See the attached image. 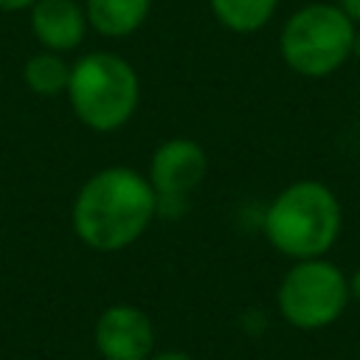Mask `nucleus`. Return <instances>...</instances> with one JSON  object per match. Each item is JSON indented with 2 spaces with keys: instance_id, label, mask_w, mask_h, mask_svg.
<instances>
[{
  "instance_id": "9b49d317",
  "label": "nucleus",
  "mask_w": 360,
  "mask_h": 360,
  "mask_svg": "<svg viewBox=\"0 0 360 360\" xmlns=\"http://www.w3.org/2000/svg\"><path fill=\"white\" fill-rule=\"evenodd\" d=\"M208 3L217 22L233 34H253L264 28L278 6V0H208Z\"/></svg>"
},
{
  "instance_id": "20e7f679",
  "label": "nucleus",
  "mask_w": 360,
  "mask_h": 360,
  "mask_svg": "<svg viewBox=\"0 0 360 360\" xmlns=\"http://www.w3.org/2000/svg\"><path fill=\"white\" fill-rule=\"evenodd\" d=\"M354 22L329 3L298 8L281 28L278 48L290 70L321 79L335 73L354 53Z\"/></svg>"
},
{
  "instance_id": "7ed1b4c3",
  "label": "nucleus",
  "mask_w": 360,
  "mask_h": 360,
  "mask_svg": "<svg viewBox=\"0 0 360 360\" xmlns=\"http://www.w3.org/2000/svg\"><path fill=\"white\" fill-rule=\"evenodd\" d=\"M68 101L93 132H115L138 110L141 82L135 68L112 51H90L70 65Z\"/></svg>"
},
{
  "instance_id": "f03ea898",
  "label": "nucleus",
  "mask_w": 360,
  "mask_h": 360,
  "mask_svg": "<svg viewBox=\"0 0 360 360\" xmlns=\"http://www.w3.org/2000/svg\"><path fill=\"white\" fill-rule=\"evenodd\" d=\"M340 202L318 180H295L276 194L264 214V236L292 259L323 256L340 233Z\"/></svg>"
},
{
  "instance_id": "2eb2a0df",
  "label": "nucleus",
  "mask_w": 360,
  "mask_h": 360,
  "mask_svg": "<svg viewBox=\"0 0 360 360\" xmlns=\"http://www.w3.org/2000/svg\"><path fill=\"white\" fill-rule=\"evenodd\" d=\"M349 292H352V295L360 301V267L354 270V276H352V281H349Z\"/></svg>"
},
{
  "instance_id": "f257e3e1",
  "label": "nucleus",
  "mask_w": 360,
  "mask_h": 360,
  "mask_svg": "<svg viewBox=\"0 0 360 360\" xmlns=\"http://www.w3.org/2000/svg\"><path fill=\"white\" fill-rule=\"evenodd\" d=\"M158 217V197L146 174L129 166H107L87 177L73 200V231L98 253H115L143 236Z\"/></svg>"
},
{
  "instance_id": "423d86ee",
  "label": "nucleus",
  "mask_w": 360,
  "mask_h": 360,
  "mask_svg": "<svg viewBox=\"0 0 360 360\" xmlns=\"http://www.w3.org/2000/svg\"><path fill=\"white\" fill-rule=\"evenodd\" d=\"M208 172V158L202 143L194 138H169L163 141L149 160L146 180L158 197V214H180L191 191L202 183Z\"/></svg>"
},
{
  "instance_id": "4468645a",
  "label": "nucleus",
  "mask_w": 360,
  "mask_h": 360,
  "mask_svg": "<svg viewBox=\"0 0 360 360\" xmlns=\"http://www.w3.org/2000/svg\"><path fill=\"white\" fill-rule=\"evenodd\" d=\"M37 0H0V11H25Z\"/></svg>"
},
{
  "instance_id": "6e6552de",
  "label": "nucleus",
  "mask_w": 360,
  "mask_h": 360,
  "mask_svg": "<svg viewBox=\"0 0 360 360\" xmlns=\"http://www.w3.org/2000/svg\"><path fill=\"white\" fill-rule=\"evenodd\" d=\"M87 28L84 6L76 0H37L31 6V31L45 51L68 53L79 48Z\"/></svg>"
},
{
  "instance_id": "9d476101",
  "label": "nucleus",
  "mask_w": 360,
  "mask_h": 360,
  "mask_svg": "<svg viewBox=\"0 0 360 360\" xmlns=\"http://www.w3.org/2000/svg\"><path fill=\"white\" fill-rule=\"evenodd\" d=\"M22 79H25V84H28L31 93L45 96V98H53V96H62L68 90L70 65L65 62L62 53L42 48L34 56H28V62L22 68Z\"/></svg>"
},
{
  "instance_id": "f8f14e48",
  "label": "nucleus",
  "mask_w": 360,
  "mask_h": 360,
  "mask_svg": "<svg viewBox=\"0 0 360 360\" xmlns=\"http://www.w3.org/2000/svg\"><path fill=\"white\" fill-rule=\"evenodd\" d=\"M338 8L357 25L360 22V0H338Z\"/></svg>"
},
{
  "instance_id": "dca6fc26",
  "label": "nucleus",
  "mask_w": 360,
  "mask_h": 360,
  "mask_svg": "<svg viewBox=\"0 0 360 360\" xmlns=\"http://www.w3.org/2000/svg\"><path fill=\"white\" fill-rule=\"evenodd\" d=\"M354 53H360V34L354 37Z\"/></svg>"
},
{
  "instance_id": "0eeeda50",
  "label": "nucleus",
  "mask_w": 360,
  "mask_h": 360,
  "mask_svg": "<svg viewBox=\"0 0 360 360\" xmlns=\"http://www.w3.org/2000/svg\"><path fill=\"white\" fill-rule=\"evenodd\" d=\"M93 340L104 360H149L155 352V326L141 307L112 304L98 315Z\"/></svg>"
},
{
  "instance_id": "39448f33",
  "label": "nucleus",
  "mask_w": 360,
  "mask_h": 360,
  "mask_svg": "<svg viewBox=\"0 0 360 360\" xmlns=\"http://www.w3.org/2000/svg\"><path fill=\"white\" fill-rule=\"evenodd\" d=\"M349 304V281L326 259H298L278 284V309L298 329H323Z\"/></svg>"
},
{
  "instance_id": "ddd939ff",
  "label": "nucleus",
  "mask_w": 360,
  "mask_h": 360,
  "mask_svg": "<svg viewBox=\"0 0 360 360\" xmlns=\"http://www.w3.org/2000/svg\"><path fill=\"white\" fill-rule=\"evenodd\" d=\"M149 360H191V357L180 349H166V352H152Z\"/></svg>"
},
{
  "instance_id": "1a4fd4ad",
  "label": "nucleus",
  "mask_w": 360,
  "mask_h": 360,
  "mask_svg": "<svg viewBox=\"0 0 360 360\" xmlns=\"http://www.w3.org/2000/svg\"><path fill=\"white\" fill-rule=\"evenodd\" d=\"M152 11V0H87V25L110 39H124L135 34Z\"/></svg>"
}]
</instances>
